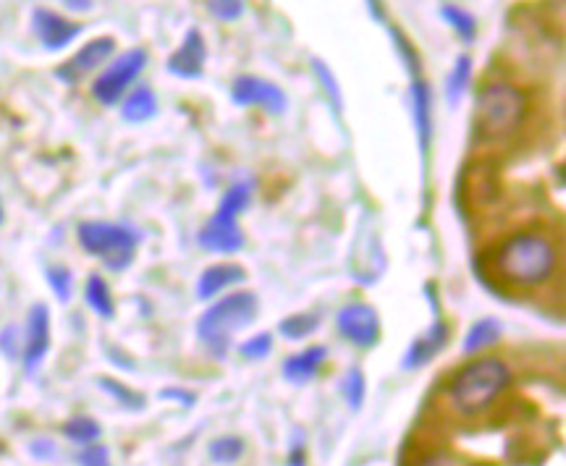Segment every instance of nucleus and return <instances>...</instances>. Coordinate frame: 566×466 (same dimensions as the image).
<instances>
[{
	"label": "nucleus",
	"mask_w": 566,
	"mask_h": 466,
	"mask_svg": "<svg viewBox=\"0 0 566 466\" xmlns=\"http://www.w3.org/2000/svg\"><path fill=\"white\" fill-rule=\"evenodd\" d=\"M208 61V45L202 37L200 29H189L181 45L168 58V74L179 76V79H200Z\"/></svg>",
	"instance_id": "nucleus-11"
},
{
	"label": "nucleus",
	"mask_w": 566,
	"mask_h": 466,
	"mask_svg": "<svg viewBox=\"0 0 566 466\" xmlns=\"http://www.w3.org/2000/svg\"><path fill=\"white\" fill-rule=\"evenodd\" d=\"M320 320L315 315H291L286 317L278 330H281L283 338H289V341H302V338L312 336L315 330H318Z\"/></svg>",
	"instance_id": "nucleus-26"
},
{
	"label": "nucleus",
	"mask_w": 566,
	"mask_h": 466,
	"mask_svg": "<svg viewBox=\"0 0 566 466\" xmlns=\"http://www.w3.org/2000/svg\"><path fill=\"white\" fill-rule=\"evenodd\" d=\"M84 299H87V304H90L103 320H111V317L116 315V304H113L111 288H108V283H105L100 275H90V278H87Z\"/></svg>",
	"instance_id": "nucleus-19"
},
{
	"label": "nucleus",
	"mask_w": 566,
	"mask_h": 466,
	"mask_svg": "<svg viewBox=\"0 0 566 466\" xmlns=\"http://www.w3.org/2000/svg\"><path fill=\"white\" fill-rule=\"evenodd\" d=\"M79 244L90 254L100 257L111 270H126L134 260L139 236L132 228L118 226V223L90 220V223L79 226Z\"/></svg>",
	"instance_id": "nucleus-6"
},
{
	"label": "nucleus",
	"mask_w": 566,
	"mask_h": 466,
	"mask_svg": "<svg viewBox=\"0 0 566 466\" xmlns=\"http://www.w3.org/2000/svg\"><path fill=\"white\" fill-rule=\"evenodd\" d=\"M208 453L215 464H236L244 456V440L236 438V435H223V438H215L210 443Z\"/></svg>",
	"instance_id": "nucleus-24"
},
{
	"label": "nucleus",
	"mask_w": 566,
	"mask_h": 466,
	"mask_svg": "<svg viewBox=\"0 0 566 466\" xmlns=\"http://www.w3.org/2000/svg\"><path fill=\"white\" fill-rule=\"evenodd\" d=\"M63 6L71 8V11H90L92 0H63Z\"/></svg>",
	"instance_id": "nucleus-35"
},
{
	"label": "nucleus",
	"mask_w": 566,
	"mask_h": 466,
	"mask_svg": "<svg viewBox=\"0 0 566 466\" xmlns=\"http://www.w3.org/2000/svg\"><path fill=\"white\" fill-rule=\"evenodd\" d=\"M509 383L511 372L501 359H475L456 372L449 385V398L456 412L464 417H475L493 406V401L509 388Z\"/></svg>",
	"instance_id": "nucleus-3"
},
{
	"label": "nucleus",
	"mask_w": 566,
	"mask_h": 466,
	"mask_svg": "<svg viewBox=\"0 0 566 466\" xmlns=\"http://www.w3.org/2000/svg\"><path fill=\"white\" fill-rule=\"evenodd\" d=\"M100 388L111 393V396L116 398V401H121L124 406H129V409H142V406H145L142 396H137L134 391L124 388L121 383H113V380H108V377H103V380H100Z\"/></svg>",
	"instance_id": "nucleus-31"
},
{
	"label": "nucleus",
	"mask_w": 566,
	"mask_h": 466,
	"mask_svg": "<svg viewBox=\"0 0 566 466\" xmlns=\"http://www.w3.org/2000/svg\"><path fill=\"white\" fill-rule=\"evenodd\" d=\"M147 66V53L142 48L126 50L124 55H118L116 61L97 76L95 84H92V95H95L97 103L103 105H116L124 92L134 84L142 69Z\"/></svg>",
	"instance_id": "nucleus-7"
},
{
	"label": "nucleus",
	"mask_w": 566,
	"mask_h": 466,
	"mask_svg": "<svg viewBox=\"0 0 566 466\" xmlns=\"http://www.w3.org/2000/svg\"><path fill=\"white\" fill-rule=\"evenodd\" d=\"M441 16L443 21L454 29L456 35L462 37L464 42H472L477 37V21L470 11H464L462 6H454V3H446L441 6Z\"/></svg>",
	"instance_id": "nucleus-22"
},
{
	"label": "nucleus",
	"mask_w": 566,
	"mask_h": 466,
	"mask_svg": "<svg viewBox=\"0 0 566 466\" xmlns=\"http://www.w3.org/2000/svg\"><path fill=\"white\" fill-rule=\"evenodd\" d=\"M527 118V95L509 82L485 84L475 105V137L504 142L514 137Z\"/></svg>",
	"instance_id": "nucleus-2"
},
{
	"label": "nucleus",
	"mask_w": 566,
	"mask_h": 466,
	"mask_svg": "<svg viewBox=\"0 0 566 466\" xmlns=\"http://www.w3.org/2000/svg\"><path fill=\"white\" fill-rule=\"evenodd\" d=\"M388 32H391V37H394V42H396V50H399V55L404 58V63H407V69L412 71V74H420V55L415 53V48H412V42L407 40V37L401 35L399 29L396 27H391L388 24Z\"/></svg>",
	"instance_id": "nucleus-30"
},
{
	"label": "nucleus",
	"mask_w": 566,
	"mask_h": 466,
	"mask_svg": "<svg viewBox=\"0 0 566 466\" xmlns=\"http://www.w3.org/2000/svg\"><path fill=\"white\" fill-rule=\"evenodd\" d=\"M210 14L215 16L218 21H239L244 16V0H205Z\"/></svg>",
	"instance_id": "nucleus-27"
},
{
	"label": "nucleus",
	"mask_w": 566,
	"mask_h": 466,
	"mask_svg": "<svg viewBox=\"0 0 566 466\" xmlns=\"http://www.w3.org/2000/svg\"><path fill=\"white\" fill-rule=\"evenodd\" d=\"M247 278L242 265H234V262H221V265H210V268L202 270L200 281H197V299H213L226 288L236 286Z\"/></svg>",
	"instance_id": "nucleus-16"
},
{
	"label": "nucleus",
	"mask_w": 566,
	"mask_h": 466,
	"mask_svg": "<svg viewBox=\"0 0 566 466\" xmlns=\"http://www.w3.org/2000/svg\"><path fill=\"white\" fill-rule=\"evenodd\" d=\"M341 393H344L349 409H352V412H359V409H362V401H365L367 396L365 372L359 370V367L346 370L344 377H341Z\"/></svg>",
	"instance_id": "nucleus-23"
},
{
	"label": "nucleus",
	"mask_w": 566,
	"mask_h": 466,
	"mask_svg": "<svg viewBox=\"0 0 566 466\" xmlns=\"http://www.w3.org/2000/svg\"><path fill=\"white\" fill-rule=\"evenodd\" d=\"M299 438H302V432H297V435H294V440H291L289 464H286V466H307V456H304V443Z\"/></svg>",
	"instance_id": "nucleus-34"
},
{
	"label": "nucleus",
	"mask_w": 566,
	"mask_h": 466,
	"mask_svg": "<svg viewBox=\"0 0 566 466\" xmlns=\"http://www.w3.org/2000/svg\"><path fill=\"white\" fill-rule=\"evenodd\" d=\"M50 349V309L35 304L27 317V336H24V367L35 372Z\"/></svg>",
	"instance_id": "nucleus-12"
},
{
	"label": "nucleus",
	"mask_w": 566,
	"mask_h": 466,
	"mask_svg": "<svg viewBox=\"0 0 566 466\" xmlns=\"http://www.w3.org/2000/svg\"><path fill=\"white\" fill-rule=\"evenodd\" d=\"M166 398H181V404L184 406H192L194 404V396L192 393H184V391H163Z\"/></svg>",
	"instance_id": "nucleus-36"
},
{
	"label": "nucleus",
	"mask_w": 566,
	"mask_h": 466,
	"mask_svg": "<svg viewBox=\"0 0 566 466\" xmlns=\"http://www.w3.org/2000/svg\"><path fill=\"white\" fill-rule=\"evenodd\" d=\"M556 247L546 233L525 231L509 236L493 254V268L504 281L530 288L546 283L556 270Z\"/></svg>",
	"instance_id": "nucleus-1"
},
{
	"label": "nucleus",
	"mask_w": 566,
	"mask_h": 466,
	"mask_svg": "<svg viewBox=\"0 0 566 466\" xmlns=\"http://www.w3.org/2000/svg\"><path fill=\"white\" fill-rule=\"evenodd\" d=\"M325 359H328V349L325 346H310V349L299 351V354H294V357L283 362V377L294 385L310 383L312 377L320 372Z\"/></svg>",
	"instance_id": "nucleus-17"
},
{
	"label": "nucleus",
	"mask_w": 566,
	"mask_h": 466,
	"mask_svg": "<svg viewBox=\"0 0 566 466\" xmlns=\"http://www.w3.org/2000/svg\"><path fill=\"white\" fill-rule=\"evenodd\" d=\"M121 116L129 124H145L150 118L158 116V97L150 87H137L132 95L124 100V108H121Z\"/></svg>",
	"instance_id": "nucleus-18"
},
{
	"label": "nucleus",
	"mask_w": 566,
	"mask_h": 466,
	"mask_svg": "<svg viewBox=\"0 0 566 466\" xmlns=\"http://www.w3.org/2000/svg\"><path fill=\"white\" fill-rule=\"evenodd\" d=\"M498 338H501V325H498V320L483 317V320H477V323L472 325L467 338H464V354H477V351L488 349Z\"/></svg>",
	"instance_id": "nucleus-20"
},
{
	"label": "nucleus",
	"mask_w": 566,
	"mask_h": 466,
	"mask_svg": "<svg viewBox=\"0 0 566 466\" xmlns=\"http://www.w3.org/2000/svg\"><path fill=\"white\" fill-rule=\"evenodd\" d=\"M336 325L341 336L359 349H373L380 341V317L375 307L365 302L346 304L344 309H339Z\"/></svg>",
	"instance_id": "nucleus-8"
},
{
	"label": "nucleus",
	"mask_w": 566,
	"mask_h": 466,
	"mask_svg": "<svg viewBox=\"0 0 566 466\" xmlns=\"http://www.w3.org/2000/svg\"><path fill=\"white\" fill-rule=\"evenodd\" d=\"M48 283L50 288L56 291V296L61 302H69L71 291H74V275L66 268H50L48 270Z\"/></svg>",
	"instance_id": "nucleus-29"
},
{
	"label": "nucleus",
	"mask_w": 566,
	"mask_h": 466,
	"mask_svg": "<svg viewBox=\"0 0 566 466\" xmlns=\"http://www.w3.org/2000/svg\"><path fill=\"white\" fill-rule=\"evenodd\" d=\"M0 223H3V207H0Z\"/></svg>",
	"instance_id": "nucleus-38"
},
{
	"label": "nucleus",
	"mask_w": 566,
	"mask_h": 466,
	"mask_svg": "<svg viewBox=\"0 0 566 466\" xmlns=\"http://www.w3.org/2000/svg\"><path fill=\"white\" fill-rule=\"evenodd\" d=\"M32 27H35V35L40 37V42L48 50H63L82 32L79 24L63 19L61 14L48 11V8H37L35 16H32Z\"/></svg>",
	"instance_id": "nucleus-13"
},
{
	"label": "nucleus",
	"mask_w": 566,
	"mask_h": 466,
	"mask_svg": "<svg viewBox=\"0 0 566 466\" xmlns=\"http://www.w3.org/2000/svg\"><path fill=\"white\" fill-rule=\"evenodd\" d=\"M79 464L82 466H111V453L108 448L100 446V443H92L87 446V451L79 456Z\"/></svg>",
	"instance_id": "nucleus-32"
},
{
	"label": "nucleus",
	"mask_w": 566,
	"mask_h": 466,
	"mask_svg": "<svg viewBox=\"0 0 566 466\" xmlns=\"http://www.w3.org/2000/svg\"><path fill=\"white\" fill-rule=\"evenodd\" d=\"M249 202H252V184L249 181H236L234 186H228L218 210L200 231L202 247L218 254L239 252L244 247V233L239 231L236 220L247 210Z\"/></svg>",
	"instance_id": "nucleus-5"
},
{
	"label": "nucleus",
	"mask_w": 566,
	"mask_h": 466,
	"mask_svg": "<svg viewBox=\"0 0 566 466\" xmlns=\"http://www.w3.org/2000/svg\"><path fill=\"white\" fill-rule=\"evenodd\" d=\"M270 351H273V336H270V333H260V336L249 338V341H244L242 346H239V354H242L244 359H252V362L265 359Z\"/></svg>",
	"instance_id": "nucleus-28"
},
{
	"label": "nucleus",
	"mask_w": 566,
	"mask_h": 466,
	"mask_svg": "<svg viewBox=\"0 0 566 466\" xmlns=\"http://www.w3.org/2000/svg\"><path fill=\"white\" fill-rule=\"evenodd\" d=\"M449 325L443 323V320H435L420 338L412 341V346L407 349V357L401 362L404 370H420L425 364L430 362L433 357H438L443 351V346L449 343Z\"/></svg>",
	"instance_id": "nucleus-15"
},
{
	"label": "nucleus",
	"mask_w": 566,
	"mask_h": 466,
	"mask_svg": "<svg viewBox=\"0 0 566 466\" xmlns=\"http://www.w3.org/2000/svg\"><path fill=\"white\" fill-rule=\"evenodd\" d=\"M417 466H449L443 459H438V456H433V459H425V461H420Z\"/></svg>",
	"instance_id": "nucleus-37"
},
{
	"label": "nucleus",
	"mask_w": 566,
	"mask_h": 466,
	"mask_svg": "<svg viewBox=\"0 0 566 466\" xmlns=\"http://www.w3.org/2000/svg\"><path fill=\"white\" fill-rule=\"evenodd\" d=\"M472 82V58L470 55H459L456 63L451 66V74L446 79V100L451 105H459L462 103L464 92L470 87Z\"/></svg>",
	"instance_id": "nucleus-21"
},
{
	"label": "nucleus",
	"mask_w": 566,
	"mask_h": 466,
	"mask_svg": "<svg viewBox=\"0 0 566 466\" xmlns=\"http://www.w3.org/2000/svg\"><path fill=\"white\" fill-rule=\"evenodd\" d=\"M113 50H116V40H113V37H97V40L87 42L82 50H76L63 66H58L56 76L61 82L76 84L79 79L90 74V71L100 69V66L111 58Z\"/></svg>",
	"instance_id": "nucleus-10"
},
{
	"label": "nucleus",
	"mask_w": 566,
	"mask_h": 466,
	"mask_svg": "<svg viewBox=\"0 0 566 466\" xmlns=\"http://www.w3.org/2000/svg\"><path fill=\"white\" fill-rule=\"evenodd\" d=\"M63 435L74 440V443H79V446H92L100 438V425L90 417H76L63 425Z\"/></svg>",
	"instance_id": "nucleus-25"
},
{
	"label": "nucleus",
	"mask_w": 566,
	"mask_h": 466,
	"mask_svg": "<svg viewBox=\"0 0 566 466\" xmlns=\"http://www.w3.org/2000/svg\"><path fill=\"white\" fill-rule=\"evenodd\" d=\"M312 63H315V74L320 76V82L328 84V92L333 95V103H336V110H339L341 108V92H339V84H336V79H333L331 69H328L323 61H318V58H315Z\"/></svg>",
	"instance_id": "nucleus-33"
},
{
	"label": "nucleus",
	"mask_w": 566,
	"mask_h": 466,
	"mask_svg": "<svg viewBox=\"0 0 566 466\" xmlns=\"http://www.w3.org/2000/svg\"><path fill=\"white\" fill-rule=\"evenodd\" d=\"M409 105H412V121H415L422 160H428L430 139H433V92L428 82H422L417 76L409 87Z\"/></svg>",
	"instance_id": "nucleus-14"
},
{
	"label": "nucleus",
	"mask_w": 566,
	"mask_h": 466,
	"mask_svg": "<svg viewBox=\"0 0 566 466\" xmlns=\"http://www.w3.org/2000/svg\"><path fill=\"white\" fill-rule=\"evenodd\" d=\"M257 296L252 291H236L208 307L197 320V338L215 359H226L236 330L255 323Z\"/></svg>",
	"instance_id": "nucleus-4"
},
{
	"label": "nucleus",
	"mask_w": 566,
	"mask_h": 466,
	"mask_svg": "<svg viewBox=\"0 0 566 466\" xmlns=\"http://www.w3.org/2000/svg\"><path fill=\"white\" fill-rule=\"evenodd\" d=\"M231 100H234L239 108H249V105H257V108L268 110L270 116H281L289 100L283 95V90L278 84L268 82L263 76H252L244 74L239 76L231 87Z\"/></svg>",
	"instance_id": "nucleus-9"
}]
</instances>
